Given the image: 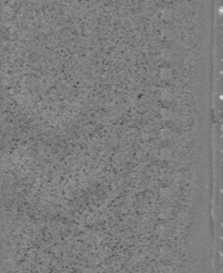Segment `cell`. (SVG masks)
I'll return each instance as SVG.
<instances>
[{"instance_id": "obj_1", "label": "cell", "mask_w": 223, "mask_h": 273, "mask_svg": "<svg viewBox=\"0 0 223 273\" xmlns=\"http://www.w3.org/2000/svg\"><path fill=\"white\" fill-rule=\"evenodd\" d=\"M172 17V12L170 11L169 9H163L161 11V18L164 19V20H169L170 18Z\"/></svg>"}]
</instances>
